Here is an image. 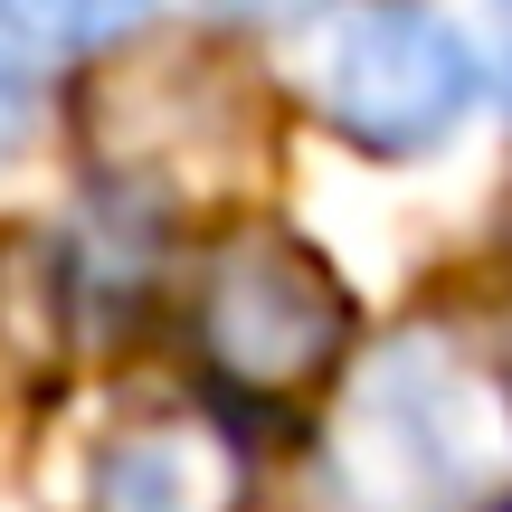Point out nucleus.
<instances>
[{
    "label": "nucleus",
    "mask_w": 512,
    "mask_h": 512,
    "mask_svg": "<svg viewBox=\"0 0 512 512\" xmlns=\"http://www.w3.org/2000/svg\"><path fill=\"white\" fill-rule=\"evenodd\" d=\"M361 465L399 484V512H456L503 465V399L446 351H389L361 389Z\"/></svg>",
    "instance_id": "nucleus-1"
},
{
    "label": "nucleus",
    "mask_w": 512,
    "mask_h": 512,
    "mask_svg": "<svg viewBox=\"0 0 512 512\" xmlns=\"http://www.w3.org/2000/svg\"><path fill=\"white\" fill-rule=\"evenodd\" d=\"M332 124L370 152H427L465 124V95H475V67H465V38L446 29L437 10H370L342 29L323 67Z\"/></svg>",
    "instance_id": "nucleus-2"
},
{
    "label": "nucleus",
    "mask_w": 512,
    "mask_h": 512,
    "mask_svg": "<svg viewBox=\"0 0 512 512\" xmlns=\"http://www.w3.org/2000/svg\"><path fill=\"white\" fill-rule=\"evenodd\" d=\"M200 332H209V351H219L238 380L285 389V380H304V370L332 361V342H342V294H332V275L313 266L304 247L247 238V247H228L219 266H209Z\"/></svg>",
    "instance_id": "nucleus-3"
},
{
    "label": "nucleus",
    "mask_w": 512,
    "mask_h": 512,
    "mask_svg": "<svg viewBox=\"0 0 512 512\" xmlns=\"http://www.w3.org/2000/svg\"><path fill=\"white\" fill-rule=\"evenodd\" d=\"M228 503H238V456L190 418L143 427L105 456V512H228Z\"/></svg>",
    "instance_id": "nucleus-4"
},
{
    "label": "nucleus",
    "mask_w": 512,
    "mask_h": 512,
    "mask_svg": "<svg viewBox=\"0 0 512 512\" xmlns=\"http://www.w3.org/2000/svg\"><path fill=\"white\" fill-rule=\"evenodd\" d=\"M38 48H95V38H124L143 19V0H0Z\"/></svg>",
    "instance_id": "nucleus-5"
},
{
    "label": "nucleus",
    "mask_w": 512,
    "mask_h": 512,
    "mask_svg": "<svg viewBox=\"0 0 512 512\" xmlns=\"http://www.w3.org/2000/svg\"><path fill=\"white\" fill-rule=\"evenodd\" d=\"M29 114H38V57H29V29L0 10V152L29 133Z\"/></svg>",
    "instance_id": "nucleus-6"
},
{
    "label": "nucleus",
    "mask_w": 512,
    "mask_h": 512,
    "mask_svg": "<svg viewBox=\"0 0 512 512\" xmlns=\"http://www.w3.org/2000/svg\"><path fill=\"white\" fill-rule=\"evenodd\" d=\"M219 10H238V19H304V10H323V0H219Z\"/></svg>",
    "instance_id": "nucleus-7"
},
{
    "label": "nucleus",
    "mask_w": 512,
    "mask_h": 512,
    "mask_svg": "<svg viewBox=\"0 0 512 512\" xmlns=\"http://www.w3.org/2000/svg\"><path fill=\"white\" fill-rule=\"evenodd\" d=\"M494 67H503V95H512V0H494Z\"/></svg>",
    "instance_id": "nucleus-8"
}]
</instances>
